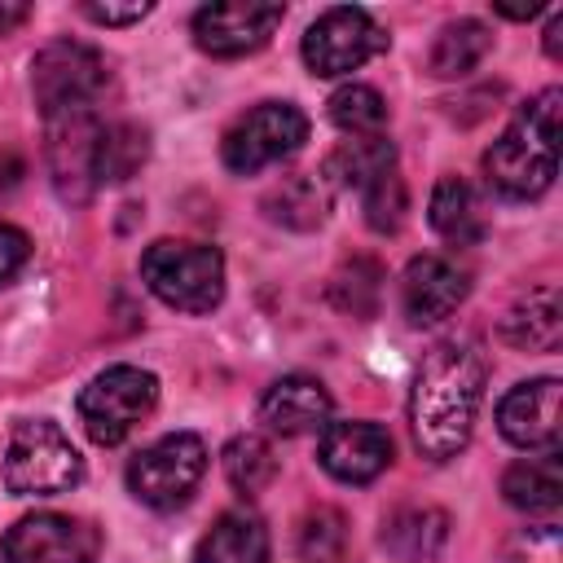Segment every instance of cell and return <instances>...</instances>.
I'll return each mask as SVG.
<instances>
[{
    "label": "cell",
    "instance_id": "6da1fadb",
    "mask_svg": "<svg viewBox=\"0 0 563 563\" xmlns=\"http://www.w3.org/2000/svg\"><path fill=\"white\" fill-rule=\"evenodd\" d=\"M479 400H484V356L457 339L435 343L422 356L409 391L413 444L431 462H449L453 453L466 449Z\"/></svg>",
    "mask_w": 563,
    "mask_h": 563
},
{
    "label": "cell",
    "instance_id": "7a4b0ae2",
    "mask_svg": "<svg viewBox=\"0 0 563 563\" xmlns=\"http://www.w3.org/2000/svg\"><path fill=\"white\" fill-rule=\"evenodd\" d=\"M559 106L563 92H537L515 123L484 150V176L506 198H537L554 185L559 172Z\"/></svg>",
    "mask_w": 563,
    "mask_h": 563
},
{
    "label": "cell",
    "instance_id": "3957f363",
    "mask_svg": "<svg viewBox=\"0 0 563 563\" xmlns=\"http://www.w3.org/2000/svg\"><path fill=\"white\" fill-rule=\"evenodd\" d=\"M145 286L176 312H211L224 299V255L207 242L158 238L141 255Z\"/></svg>",
    "mask_w": 563,
    "mask_h": 563
},
{
    "label": "cell",
    "instance_id": "277c9868",
    "mask_svg": "<svg viewBox=\"0 0 563 563\" xmlns=\"http://www.w3.org/2000/svg\"><path fill=\"white\" fill-rule=\"evenodd\" d=\"M84 479V457L70 444V435L48 422V418H31L18 422L4 449V484L18 497H53L66 493Z\"/></svg>",
    "mask_w": 563,
    "mask_h": 563
},
{
    "label": "cell",
    "instance_id": "5b68a950",
    "mask_svg": "<svg viewBox=\"0 0 563 563\" xmlns=\"http://www.w3.org/2000/svg\"><path fill=\"white\" fill-rule=\"evenodd\" d=\"M106 84H110L106 57L79 40H53L31 62V92H35V106L44 119L92 110L97 97L106 92Z\"/></svg>",
    "mask_w": 563,
    "mask_h": 563
},
{
    "label": "cell",
    "instance_id": "8992f818",
    "mask_svg": "<svg viewBox=\"0 0 563 563\" xmlns=\"http://www.w3.org/2000/svg\"><path fill=\"white\" fill-rule=\"evenodd\" d=\"M154 400H158V378L150 369L110 365L79 391V422H84L92 444L110 449V444L128 440V431L141 418H150Z\"/></svg>",
    "mask_w": 563,
    "mask_h": 563
},
{
    "label": "cell",
    "instance_id": "52a82bcc",
    "mask_svg": "<svg viewBox=\"0 0 563 563\" xmlns=\"http://www.w3.org/2000/svg\"><path fill=\"white\" fill-rule=\"evenodd\" d=\"M308 141V114L290 101H260L246 110L220 141V158L238 176H255L282 158H290Z\"/></svg>",
    "mask_w": 563,
    "mask_h": 563
},
{
    "label": "cell",
    "instance_id": "ba28073f",
    "mask_svg": "<svg viewBox=\"0 0 563 563\" xmlns=\"http://www.w3.org/2000/svg\"><path fill=\"white\" fill-rule=\"evenodd\" d=\"M202 471H207L202 440L194 431H172L128 462V488L136 501H145L154 510H176L189 501Z\"/></svg>",
    "mask_w": 563,
    "mask_h": 563
},
{
    "label": "cell",
    "instance_id": "9c48e42d",
    "mask_svg": "<svg viewBox=\"0 0 563 563\" xmlns=\"http://www.w3.org/2000/svg\"><path fill=\"white\" fill-rule=\"evenodd\" d=\"M48 123V172L66 202H88L101 189V136L106 119L97 110H75Z\"/></svg>",
    "mask_w": 563,
    "mask_h": 563
},
{
    "label": "cell",
    "instance_id": "30bf717a",
    "mask_svg": "<svg viewBox=\"0 0 563 563\" xmlns=\"http://www.w3.org/2000/svg\"><path fill=\"white\" fill-rule=\"evenodd\" d=\"M387 48V35L378 31V22L365 9L339 4L325 9L308 31H303V62L312 75H352L356 66H365L369 57H378Z\"/></svg>",
    "mask_w": 563,
    "mask_h": 563
},
{
    "label": "cell",
    "instance_id": "8fae6325",
    "mask_svg": "<svg viewBox=\"0 0 563 563\" xmlns=\"http://www.w3.org/2000/svg\"><path fill=\"white\" fill-rule=\"evenodd\" d=\"M4 563H97L101 532L88 519L40 510L18 519L0 541Z\"/></svg>",
    "mask_w": 563,
    "mask_h": 563
},
{
    "label": "cell",
    "instance_id": "7c38bea8",
    "mask_svg": "<svg viewBox=\"0 0 563 563\" xmlns=\"http://www.w3.org/2000/svg\"><path fill=\"white\" fill-rule=\"evenodd\" d=\"M282 4L260 0H229V4H202L194 13V44L211 57H246L268 44V35L282 26Z\"/></svg>",
    "mask_w": 563,
    "mask_h": 563
},
{
    "label": "cell",
    "instance_id": "4fadbf2b",
    "mask_svg": "<svg viewBox=\"0 0 563 563\" xmlns=\"http://www.w3.org/2000/svg\"><path fill=\"white\" fill-rule=\"evenodd\" d=\"M391 435L378 422H325L321 427V444L317 457L321 466L339 479V484H369L391 466Z\"/></svg>",
    "mask_w": 563,
    "mask_h": 563
},
{
    "label": "cell",
    "instance_id": "5bb4252c",
    "mask_svg": "<svg viewBox=\"0 0 563 563\" xmlns=\"http://www.w3.org/2000/svg\"><path fill=\"white\" fill-rule=\"evenodd\" d=\"M497 427L515 449H559V378H532L510 387L497 405Z\"/></svg>",
    "mask_w": 563,
    "mask_h": 563
},
{
    "label": "cell",
    "instance_id": "9a60e30c",
    "mask_svg": "<svg viewBox=\"0 0 563 563\" xmlns=\"http://www.w3.org/2000/svg\"><path fill=\"white\" fill-rule=\"evenodd\" d=\"M466 290H471L466 268H457L444 255H418V260H409V268L400 277V303L413 325H435V321L453 317L462 308Z\"/></svg>",
    "mask_w": 563,
    "mask_h": 563
},
{
    "label": "cell",
    "instance_id": "2e32d148",
    "mask_svg": "<svg viewBox=\"0 0 563 563\" xmlns=\"http://www.w3.org/2000/svg\"><path fill=\"white\" fill-rule=\"evenodd\" d=\"M260 422L273 435H308V431H321L330 422V391L321 387V378L286 374V378H277L264 391Z\"/></svg>",
    "mask_w": 563,
    "mask_h": 563
},
{
    "label": "cell",
    "instance_id": "e0dca14e",
    "mask_svg": "<svg viewBox=\"0 0 563 563\" xmlns=\"http://www.w3.org/2000/svg\"><path fill=\"white\" fill-rule=\"evenodd\" d=\"M501 339L510 347L523 352H554L563 339V303H559V286L545 282L537 290H528L506 317H501Z\"/></svg>",
    "mask_w": 563,
    "mask_h": 563
},
{
    "label": "cell",
    "instance_id": "ac0fdd59",
    "mask_svg": "<svg viewBox=\"0 0 563 563\" xmlns=\"http://www.w3.org/2000/svg\"><path fill=\"white\" fill-rule=\"evenodd\" d=\"M501 493H506V501L515 510L545 515V519L559 515V506H563V462H559V449L515 462L501 475Z\"/></svg>",
    "mask_w": 563,
    "mask_h": 563
},
{
    "label": "cell",
    "instance_id": "d6986e66",
    "mask_svg": "<svg viewBox=\"0 0 563 563\" xmlns=\"http://www.w3.org/2000/svg\"><path fill=\"white\" fill-rule=\"evenodd\" d=\"M194 563H268V532L251 510H224L198 541Z\"/></svg>",
    "mask_w": 563,
    "mask_h": 563
},
{
    "label": "cell",
    "instance_id": "ffe728a7",
    "mask_svg": "<svg viewBox=\"0 0 563 563\" xmlns=\"http://www.w3.org/2000/svg\"><path fill=\"white\" fill-rule=\"evenodd\" d=\"M449 537V515L435 506H400L396 515H387L383 523V545L400 559V563H422L435 559L440 545Z\"/></svg>",
    "mask_w": 563,
    "mask_h": 563
},
{
    "label": "cell",
    "instance_id": "44dd1931",
    "mask_svg": "<svg viewBox=\"0 0 563 563\" xmlns=\"http://www.w3.org/2000/svg\"><path fill=\"white\" fill-rule=\"evenodd\" d=\"M391 167H396L391 141H383V136H352V141H343L325 158L321 180L325 185H339V189H365V185H374Z\"/></svg>",
    "mask_w": 563,
    "mask_h": 563
},
{
    "label": "cell",
    "instance_id": "7402d4cb",
    "mask_svg": "<svg viewBox=\"0 0 563 563\" xmlns=\"http://www.w3.org/2000/svg\"><path fill=\"white\" fill-rule=\"evenodd\" d=\"M488 48H493L488 26L475 22V18H457L435 35V44L427 53V66H431L435 79H462L488 57Z\"/></svg>",
    "mask_w": 563,
    "mask_h": 563
},
{
    "label": "cell",
    "instance_id": "603a6c76",
    "mask_svg": "<svg viewBox=\"0 0 563 563\" xmlns=\"http://www.w3.org/2000/svg\"><path fill=\"white\" fill-rule=\"evenodd\" d=\"M325 202H330V185L312 172H299L273 185V194L264 198V211L286 229H317L325 220Z\"/></svg>",
    "mask_w": 563,
    "mask_h": 563
},
{
    "label": "cell",
    "instance_id": "cb8c5ba5",
    "mask_svg": "<svg viewBox=\"0 0 563 563\" xmlns=\"http://www.w3.org/2000/svg\"><path fill=\"white\" fill-rule=\"evenodd\" d=\"M431 229L449 242H475L479 238V211H475V194L466 180L457 176H444L435 189H431Z\"/></svg>",
    "mask_w": 563,
    "mask_h": 563
},
{
    "label": "cell",
    "instance_id": "d4e9b609",
    "mask_svg": "<svg viewBox=\"0 0 563 563\" xmlns=\"http://www.w3.org/2000/svg\"><path fill=\"white\" fill-rule=\"evenodd\" d=\"M224 475L246 497L251 493H264L277 479V453H273V444L264 435H251V431L238 435V440H229V449H224Z\"/></svg>",
    "mask_w": 563,
    "mask_h": 563
},
{
    "label": "cell",
    "instance_id": "484cf974",
    "mask_svg": "<svg viewBox=\"0 0 563 563\" xmlns=\"http://www.w3.org/2000/svg\"><path fill=\"white\" fill-rule=\"evenodd\" d=\"M330 119H334V128H343L347 136H383L387 101H383V92L369 88V84H343V88L330 97Z\"/></svg>",
    "mask_w": 563,
    "mask_h": 563
},
{
    "label": "cell",
    "instance_id": "4316f807",
    "mask_svg": "<svg viewBox=\"0 0 563 563\" xmlns=\"http://www.w3.org/2000/svg\"><path fill=\"white\" fill-rule=\"evenodd\" d=\"M303 563H347V519L330 506H317L299 528Z\"/></svg>",
    "mask_w": 563,
    "mask_h": 563
},
{
    "label": "cell",
    "instance_id": "83f0119b",
    "mask_svg": "<svg viewBox=\"0 0 563 563\" xmlns=\"http://www.w3.org/2000/svg\"><path fill=\"white\" fill-rule=\"evenodd\" d=\"M383 282V268L374 264V260H352V264H343L339 273H334V282H330V299L343 308V312H352V317H369L374 308H378V286Z\"/></svg>",
    "mask_w": 563,
    "mask_h": 563
},
{
    "label": "cell",
    "instance_id": "f1b7e54d",
    "mask_svg": "<svg viewBox=\"0 0 563 563\" xmlns=\"http://www.w3.org/2000/svg\"><path fill=\"white\" fill-rule=\"evenodd\" d=\"M150 154V141L141 128L132 123H106V136H101V185H114V180H128Z\"/></svg>",
    "mask_w": 563,
    "mask_h": 563
},
{
    "label": "cell",
    "instance_id": "f546056e",
    "mask_svg": "<svg viewBox=\"0 0 563 563\" xmlns=\"http://www.w3.org/2000/svg\"><path fill=\"white\" fill-rule=\"evenodd\" d=\"M361 207H365V224L374 233H396L405 224V211H409V194H405V180L391 172H383L374 185L361 189Z\"/></svg>",
    "mask_w": 563,
    "mask_h": 563
},
{
    "label": "cell",
    "instance_id": "4dcf8cb0",
    "mask_svg": "<svg viewBox=\"0 0 563 563\" xmlns=\"http://www.w3.org/2000/svg\"><path fill=\"white\" fill-rule=\"evenodd\" d=\"M31 255V238L18 229V224H4L0 220V282H9Z\"/></svg>",
    "mask_w": 563,
    "mask_h": 563
},
{
    "label": "cell",
    "instance_id": "1f68e13d",
    "mask_svg": "<svg viewBox=\"0 0 563 563\" xmlns=\"http://www.w3.org/2000/svg\"><path fill=\"white\" fill-rule=\"evenodd\" d=\"M84 13L92 22H101V26H128V22H141L150 13V4L145 0H136V4H97V0H88Z\"/></svg>",
    "mask_w": 563,
    "mask_h": 563
},
{
    "label": "cell",
    "instance_id": "d6a6232c",
    "mask_svg": "<svg viewBox=\"0 0 563 563\" xmlns=\"http://www.w3.org/2000/svg\"><path fill=\"white\" fill-rule=\"evenodd\" d=\"M26 18H31V4H18V0L4 4V0H0V35H9L13 26H22Z\"/></svg>",
    "mask_w": 563,
    "mask_h": 563
},
{
    "label": "cell",
    "instance_id": "836d02e7",
    "mask_svg": "<svg viewBox=\"0 0 563 563\" xmlns=\"http://www.w3.org/2000/svg\"><path fill=\"white\" fill-rule=\"evenodd\" d=\"M545 4L541 0H528V4H493V13H501V18H510V22H528V18H537Z\"/></svg>",
    "mask_w": 563,
    "mask_h": 563
},
{
    "label": "cell",
    "instance_id": "e575fe53",
    "mask_svg": "<svg viewBox=\"0 0 563 563\" xmlns=\"http://www.w3.org/2000/svg\"><path fill=\"white\" fill-rule=\"evenodd\" d=\"M545 53H550L554 62L563 57V13H554L550 26H545Z\"/></svg>",
    "mask_w": 563,
    "mask_h": 563
}]
</instances>
